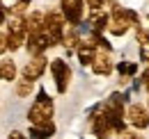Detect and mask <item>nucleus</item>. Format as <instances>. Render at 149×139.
Returning a JSON list of instances; mask_svg holds the SVG:
<instances>
[{
    "label": "nucleus",
    "instance_id": "obj_1",
    "mask_svg": "<svg viewBox=\"0 0 149 139\" xmlns=\"http://www.w3.org/2000/svg\"><path fill=\"white\" fill-rule=\"evenodd\" d=\"M124 100H126V96H122L119 91H115V94H110L106 98V103L99 105L101 114L106 116V121H108V125H110V130L115 135H122L129 128L126 119H124Z\"/></svg>",
    "mask_w": 149,
    "mask_h": 139
},
{
    "label": "nucleus",
    "instance_id": "obj_2",
    "mask_svg": "<svg viewBox=\"0 0 149 139\" xmlns=\"http://www.w3.org/2000/svg\"><path fill=\"white\" fill-rule=\"evenodd\" d=\"M55 114V103L53 98L46 94V89H39L37 98L32 100L30 109H28V125H44V123L53 121Z\"/></svg>",
    "mask_w": 149,
    "mask_h": 139
},
{
    "label": "nucleus",
    "instance_id": "obj_3",
    "mask_svg": "<svg viewBox=\"0 0 149 139\" xmlns=\"http://www.w3.org/2000/svg\"><path fill=\"white\" fill-rule=\"evenodd\" d=\"M7 32H5V39H7V50H21L25 46V36H28V30H25V23L23 18L19 16H7Z\"/></svg>",
    "mask_w": 149,
    "mask_h": 139
},
{
    "label": "nucleus",
    "instance_id": "obj_4",
    "mask_svg": "<svg viewBox=\"0 0 149 139\" xmlns=\"http://www.w3.org/2000/svg\"><path fill=\"white\" fill-rule=\"evenodd\" d=\"M64 28H67V21H64V16H62L60 7L46 9V16H44V30H46V34L51 36L53 46H60L62 34H64Z\"/></svg>",
    "mask_w": 149,
    "mask_h": 139
},
{
    "label": "nucleus",
    "instance_id": "obj_5",
    "mask_svg": "<svg viewBox=\"0 0 149 139\" xmlns=\"http://www.w3.org/2000/svg\"><path fill=\"white\" fill-rule=\"evenodd\" d=\"M48 69H51V75H53V80H55V89L57 94H67V89L71 85V66L62 59V57H55V59H51L48 62Z\"/></svg>",
    "mask_w": 149,
    "mask_h": 139
},
{
    "label": "nucleus",
    "instance_id": "obj_6",
    "mask_svg": "<svg viewBox=\"0 0 149 139\" xmlns=\"http://www.w3.org/2000/svg\"><path fill=\"white\" fill-rule=\"evenodd\" d=\"M60 12L67 21V25L80 28V23L85 21V2L83 0H60Z\"/></svg>",
    "mask_w": 149,
    "mask_h": 139
},
{
    "label": "nucleus",
    "instance_id": "obj_7",
    "mask_svg": "<svg viewBox=\"0 0 149 139\" xmlns=\"http://www.w3.org/2000/svg\"><path fill=\"white\" fill-rule=\"evenodd\" d=\"M124 119H126V125H131L138 132L149 128V114H147V109H145V105H140V103H131L124 109Z\"/></svg>",
    "mask_w": 149,
    "mask_h": 139
},
{
    "label": "nucleus",
    "instance_id": "obj_8",
    "mask_svg": "<svg viewBox=\"0 0 149 139\" xmlns=\"http://www.w3.org/2000/svg\"><path fill=\"white\" fill-rule=\"evenodd\" d=\"M48 69V59H46V55H39V57H30L25 64H23V69H21V78H25V80H30V82H37L39 78L44 75V71Z\"/></svg>",
    "mask_w": 149,
    "mask_h": 139
},
{
    "label": "nucleus",
    "instance_id": "obj_9",
    "mask_svg": "<svg viewBox=\"0 0 149 139\" xmlns=\"http://www.w3.org/2000/svg\"><path fill=\"white\" fill-rule=\"evenodd\" d=\"M48 48H53V41H51V36L46 34V30L39 32V34H28L25 36V50H28L30 57H39V55H44Z\"/></svg>",
    "mask_w": 149,
    "mask_h": 139
},
{
    "label": "nucleus",
    "instance_id": "obj_10",
    "mask_svg": "<svg viewBox=\"0 0 149 139\" xmlns=\"http://www.w3.org/2000/svg\"><path fill=\"white\" fill-rule=\"evenodd\" d=\"M90 130H92V135L96 139H108L112 135V130H110V125H108V121H106V116L99 112V105L94 107L92 116H90Z\"/></svg>",
    "mask_w": 149,
    "mask_h": 139
},
{
    "label": "nucleus",
    "instance_id": "obj_11",
    "mask_svg": "<svg viewBox=\"0 0 149 139\" xmlns=\"http://www.w3.org/2000/svg\"><path fill=\"white\" fill-rule=\"evenodd\" d=\"M92 73L94 75H101V78H108L112 71H115V62H112V57H110V52H106V50H96V57H94V62H92Z\"/></svg>",
    "mask_w": 149,
    "mask_h": 139
},
{
    "label": "nucleus",
    "instance_id": "obj_12",
    "mask_svg": "<svg viewBox=\"0 0 149 139\" xmlns=\"http://www.w3.org/2000/svg\"><path fill=\"white\" fill-rule=\"evenodd\" d=\"M108 9H90L87 12V25H90V32H99L103 34L106 28H108Z\"/></svg>",
    "mask_w": 149,
    "mask_h": 139
},
{
    "label": "nucleus",
    "instance_id": "obj_13",
    "mask_svg": "<svg viewBox=\"0 0 149 139\" xmlns=\"http://www.w3.org/2000/svg\"><path fill=\"white\" fill-rule=\"evenodd\" d=\"M44 16H46L44 9H30V12L23 16V23H25L28 34H39V32H44Z\"/></svg>",
    "mask_w": 149,
    "mask_h": 139
},
{
    "label": "nucleus",
    "instance_id": "obj_14",
    "mask_svg": "<svg viewBox=\"0 0 149 139\" xmlns=\"http://www.w3.org/2000/svg\"><path fill=\"white\" fill-rule=\"evenodd\" d=\"M80 30L78 28H74V25H67L64 28V34H62V41H60V46L67 50V55H71V52H76V48H78V43H80Z\"/></svg>",
    "mask_w": 149,
    "mask_h": 139
},
{
    "label": "nucleus",
    "instance_id": "obj_15",
    "mask_svg": "<svg viewBox=\"0 0 149 139\" xmlns=\"http://www.w3.org/2000/svg\"><path fill=\"white\" fill-rule=\"evenodd\" d=\"M76 55H78V62H80L83 66H92L94 57H96V48H94L92 43H87L85 39H80V43H78V48H76Z\"/></svg>",
    "mask_w": 149,
    "mask_h": 139
},
{
    "label": "nucleus",
    "instance_id": "obj_16",
    "mask_svg": "<svg viewBox=\"0 0 149 139\" xmlns=\"http://www.w3.org/2000/svg\"><path fill=\"white\" fill-rule=\"evenodd\" d=\"M55 132H57V128L53 121L44 123V125H28V135L35 137V139H51Z\"/></svg>",
    "mask_w": 149,
    "mask_h": 139
},
{
    "label": "nucleus",
    "instance_id": "obj_17",
    "mask_svg": "<svg viewBox=\"0 0 149 139\" xmlns=\"http://www.w3.org/2000/svg\"><path fill=\"white\" fill-rule=\"evenodd\" d=\"M19 75V69L12 59H2L0 62V80H7V82H14Z\"/></svg>",
    "mask_w": 149,
    "mask_h": 139
},
{
    "label": "nucleus",
    "instance_id": "obj_18",
    "mask_svg": "<svg viewBox=\"0 0 149 139\" xmlns=\"http://www.w3.org/2000/svg\"><path fill=\"white\" fill-rule=\"evenodd\" d=\"M14 91H16L19 98H30L32 91H35V82H30L25 78H16L14 80Z\"/></svg>",
    "mask_w": 149,
    "mask_h": 139
},
{
    "label": "nucleus",
    "instance_id": "obj_19",
    "mask_svg": "<svg viewBox=\"0 0 149 139\" xmlns=\"http://www.w3.org/2000/svg\"><path fill=\"white\" fill-rule=\"evenodd\" d=\"M117 71H119V78H122V80H131V78L138 73V64H135V62H119V64H117Z\"/></svg>",
    "mask_w": 149,
    "mask_h": 139
},
{
    "label": "nucleus",
    "instance_id": "obj_20",
    "mask_svg": "<svg viewBox=\"0 0 149 139\" xmlns=\"http://www.w3.org/2000/svg\"><path fill=\"white\" fill-rule=\"evenodd\" d=\"M135 41H138V43H147L149 41V30L147 28H142V25L135 28Z\"/></svg>",
    "mask_w": 149,
    "mask_h": 139
},
{
    "label": "nucleus",
    "instance_id": "obj_21",
    "mask_svg": "<svg viewBox=\"0 0 149 139\" xmlns=\"http://www.w3.org/2000/svg\"><path fill=\"white\" fill-rule=\"evenodd\" d=\"M85 2V7H90V9H106V5L110 2V0H83Z\"/></svg>",
    "mask_w": 149,
    "mask_h": 139
},
{
    "label": "nucleus",
    "instance_id": "obj_22",
    "mask_svg": "<svg viewBox=\"0 0 149 139\" xmlns=\"http://www.w3.org/2000/svg\"><path fill=\"white\" fill-rule=\"evenodd\" d=\"M140 85H142V89L147 91V96H149V64H147V69L142 71V75H140Z\"/></svg>",
    "mask_w": 149,
    "mask_h": 139
},
{
    "label": "nucleus",
    "instance_id": "obj_23",
    "mask_svg": "<svg viewBox=\"0 0 149 139\" xmlns=\"http://www.w3.org/2000/svg\"><path fill=\"white\" fill-rule=\"evenodd\" d=\"M140 59L149 64V41L147 43H140Z\"/></svg>",
    "mask_w": 149,
    "mask_h": 139
},
{
    "label": "nucleus",
    "instance_id": "obj_24",
    "mask_svg": "<svg viewBox=\"0 0 149 139\" xmlns=\"http://www.w3.org/2000/svg\"><path fill=\"white\" fill-rule=\"evenodd\" d=\"M122 135H124L122 139H147L145 135H140L138 130H126V132H122Z\"/></svg>",
    "mask_w": 149,
    "mask_h": 139
},
{
    "label": "nucleus",
    "instance_id": "obj_25",
    "mask_svg": "<svg viewBox=\"0 0 149 139\" xmlns=\"http://www.w3.org/2000/svg\"><path fill=\"white\" fill-rule=\"evenodd\" d=\"M7 139H28V135L21 132V130H12V132L7 135Z\"/></svg>",
    "mask_w": 149,
    "mask_h": 139
},
{
    "label": "nucleus",
    "instance_id": "obj_26",
    "mask_svg": "<svg viewBox=\"0 0 149 139\" xmlns=\"http://www.w3.org/2000/svg\"><path fill=\"white\" fill-rule=\"evenodd\" d=\"M7 52V39H5V32L0 30V57Z\"/></svg>",
    "mask_w": 149,
    "mask_h": 139
},
{
    "label": "nucleus",
    "instance_id": "obj_27",
    "mask_svg": "<svg viewBox=\"0 0 149 139\" xmlns=\"http://www.w3.org/2000/svg\"><path fill=\"white\" fill-rule=\"evenodd\" d=\"M5 23H7V9L0 5V25H5Z\"/></svg>",
    "mask_w": 149,
    "mask_h": 139
},
{
    "label": "nucleus",
    "instance_id": "obj_28",
    "mask_svg": "<svg viewBox=\"0 0 149 139\" xmlns=\"http://www.w3.org/2000/svg\"><path fill=\"white\" fill-rule=\"evenodd\" d=\"M145 109H147V114H149V98H147V105H145Z\"/></svg>",
    "mask_w": 149,
    "mask_h": 139
},
{
    "label": "nucleus",
    "instance_id": "obj_29",
    "mask_svg": "<svg viewBox=\"0 0 149 139\" xmlns=\"http://www.w3.org/2000/svg\"><path fill=\"white\" fill-rule=\"evenodd\" d=\"M147 21H149V14H147Z\"/></svg>",
    "mask_w": 149,
    "mask_h": 139
},
{
    "label": "nucleus",
    "instance_id": "obj_30",
    "mask_svg": "<svg viewBox=\"0 0 149 139\" xmlns=\"http://www.w3.org/2000/svg\"><path fill=\"white\" fill-rule=\"evenodd\" d=\"M117 139H122V137H117Z\"/></svg>",
    "mask_w": 149,
    "mask_h": 139
}]
</instances>
